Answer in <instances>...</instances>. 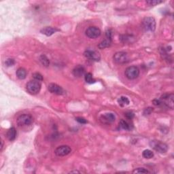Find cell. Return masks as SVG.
Returning a JSON list of instances; mask_svg holds the SVG:
<instances>
[{
	"label": "cell",
	"mask_w": 174,
	"mask_h": 174,
	"mask_svg": "<svg viewBox=\"0 0 174 174\" xmlns=\"http://www.w3.org/2000/svg\"><path fill=\"white\" fill-rule=\"evenodd\" d=\"M41 89V84L40 81L36 80L29 81L27 84V90L31 95H36L38 94Z\"/></svg>",
	"instance_id": "cell-1"
},
{
	"label": "cell",
	"mask_w": 174,
	"mask_h": 174,
	"mask_svg": "<svg viewBox=\"0 0 174 174\" xmlns=\"http://www.w3.org/2000/svg\"><path fill=\"white\" fill-rule=\"evenodd\" d=\"M173 98V94H165L162 95L159 99L160 102H161V106H165L166 107L173 109L174 105Z\"/></svg>",
	"instance_id": "cell-2"
},
{
	"label": "cell",
	"mask_w": 174,
	"mask_h": 174,
	"mask_svg": "<svg viewBox=\"0 0 174 174\" xmlns=\"http://www.w3.org/2000/svg\"><path fill=\"white\" fill-rule=\"evenodd\" d=\"M142 26L145 31H154L156 29V21L153 17H145L142 21Z\"/></svg>",
	"instance_id": "cell-3"
},
{
	"label": "cell",
	"mask_w": 174,
	"mask_h": 174,
	"mask_svg": "<svg viewBox=\"0 0 174 174\" xmlns=\"http://www.w3.org/2000/svg\"><path fill=\"white\" fill-rule=\"evenodd\" d=\"M150 145L154 150H155L156 151H157L158 152L161 154L165 153L168 150L167 145L166 143L161 142V141L154 140V141H151Z\"/></svg>",
	"instance_id": "cell-4"
},
{
	"label": "cell",
	"mask_w": 174,
	"mask_h": 174,
	"mask_svg": "<svg viewBox=\"0 0 174 174\" xmlns=\"http://www.w3.org/2000/svg\"><path fill=\"white\" fill-rule=\"evenodd\" d=\"M18 125L20 127H25V126H28L31 125L33 122V117L30 114H21V116L18 117L17 120Z\"/></svg>",
	"instance_id": "cell-5"
},
{
	"label": "cell",
	"mask_w": 174,
	"mask_h": 174,
	"mask_svg": "<svg viewBox=\"0 0 174 174\" xmlns=\"http://www.w3.org/2000/svg\"><path fill=\"white\" fill-rule=\"evenodd\" d=\"M125 74L128 79L134 80L139 76V70L136 66H131L126 69Z\"/></svg>",
	"instance_id": "cell-6"
},
{
	"label": "cell",
	"mask_w": 174,
	"mask_h": 174,
	"mask_svg": "<svg viewBox=\"0 0 174 174\" xmlns=\"http://www.w3.org/2000/svg\"><path fill=\"white\" fill-rule=\"evenodd\" d=\"M71 152H72V148L67 145L58 146L54 150V153L58 157H65V156L68 155Z\"/></svg>",
	"instance_id": "cell-7"
},
{
	"label": "cell",
	"mask_w": 174,
	"mask_h": 174,
	"mask_svg": "<svg viewBox=\"0 0 174 174\" xmlns=\"http://www.w3.org/2000/svg\"><path fill=\"white\" fill-rule=\"evenodd\" d=\"M86 35L88 38L95 39L100 36L101 31L97 27H90L86 30Z\"/></svg>",
	"instance_id": "cell-8"
},
{
	"label": "cell",
	"mask_w": 174,
	"mask_h": 174,
	"mask_svg": "<svg viewBox=\"0 0 174 174\" xmlns=\"http://www.w3.org/2000/svg\"><path fill=\"white\" fill-rule=\"evenodd\" d=\"M128 54L125 52H118L114 55V60L117 63L122 64L128 61Z\"/></svg>",
	"instance_id": "cell-9"
},
{
	"label": "cell",
	"mask_w": 174,
	"mask_h": 174,
	"mask_svg": "<svg viewBox=\"0 0 174 174\" xmlns=\"http://www.w3.org/2000/svg\"><path fill=\"white\" fill-rule=\"evenodd\" d=\"M84 56L92 61H99L101 58L99 53L94 50H87L85 51Z\"/></svg>",
	"instance_id": "cell-10"
},
{
	"label": "cell",
	"mask_w": 174,
	"mask_h": 174,
	"mask_svg": "<svg viewBox=\"0 0 174 174\" xmlns=\"http://www.w3.org/2000/svg\"><path fill=\"white\" fill-rule=\"evenodd\" d=\"M116 117L112 113H106L103 114L100 117V120L102 123L104 124H110L114 122Z\"/></svg>",
	"instance_id": "cell-11"
},
{
	"label": "cell",
	"mask_w": 174,
	"mask_h": 174,
	"mask_svg": "<svg viewBox=\"0 0 174 174\" xmlns=\"http://www.w3.org/2000/svg\"><path fill=\"white\" fill-rule=\"evenodd\" d=\"M48 90L51 93L55 94V95H61L64 93V90L63 89V88H62L61 86H58V85L56 84H53V83H52V84H50L48 85Z\"/></svg>",
	"instance_id": "cell-12"
},
{
	"label": "cell",
	"mask_w": 174,
	"mask_h": 174,
	"mask_svg": "<svg viewBox=\"0 0 174 174\" xmlns=\"http://www.w3.org/2000/svg\"><path fill=\"white\" fill-rule=\"evenodd\" d=\"M73 74L75 77L80 78L82 76H85V69L82 65H78L73 70Z\"/></svg>",
	"instance_id": "cell-13"
},
{
	"label": "cell",
	"mask_w": 174,
	"mask_h": 174,
	"mask_svg": "<svg viewBox=\"0 0 174 174\" xmlns=\"http://www.w3.org/2000/svg\"><path fill=\"white\" fill-rule=\"evenodd\" d=\"M58 31V30L57 29L52 27H44L43 29H41L40 32L42 34L46 35V36H50V35L55 33Z\"/></svg>",
	"instance_id": "cell-14"
},
{
	"label": "cell",
	"mask_w": 174,
	"mask_h": 174,
	"mask_svg": "<svg viewBox=\"0 0 174 174\" xmlns=\"http://www.w3.org/2000/svg\"><path fill=\"white\" fill-rule=\"evenodd\" d=\"M7 138L10 140V141H13L16 139V137H17V131H16L15 128L12 127L6 133Z\"/></svg>",
	"instance_id": "cell-15"
},
{
	"label": "cell",
	"mask_w": 174,
	"mask_h": 174,
	"mask_svg": "<svg viewBox=\"0 0 174 174\" xmlns=\"http://www.w3.org/2000/svg\"><path fill=\"white\" fill-rule=\"evenodd\" d=\"M16 74H17L18 78L20 80H24L25 79L27 76V71L23 67H20V68L18 69Z\"/></svg>",
	"instance_id": "cell-16"
},
{
	"label": "cell",
	"mask_w": 174,
	"mask_h": 174,
	"mask_svg": "<svg viewBox=\"0 0 174 174\" xmlns=\"http://www.w3.org/2000/svg\"><path fill=\"white\" fill-rule=\"evenodd\" d=\"M111 42H112V39H109V38H106V39H105L104 40H103L102 42L99 44L98 47L100 49H104V48H107V47H109L110 46Z\"/></svg>",
	"instance_id": "cell-17"
},
{
	"label": "cell",
	"mask_w": 174,
	"mask_h": 174,
	"mask_svg": "<svg viewBox=\"0 0 174 174\" xmlns=\"http://www.w3.org/2000/svg\"><path fill=\"white\" fill-rule=\"evenodd\" d=\"M119 126L121 129H124V130H130L131 129V125L127 121L125 120H121L119 122Z\"/></svg>",
	"instance_id": "cell-18"
},
{
	"label": "cell",
	"mask_w": 174,
	"mask_h": 174,
	"mask_svg": "<svg viewBox=\"0 0 174 174\" xmlns=\"http://www.w3.org/2000/svg\"><path fill=\"white\" fill-rule=\"evenodd\" d=\"M118 103L120 106L124 107V106H127V105L129 104V99L126 97H120V98L118 99Z\"/></svg>",
	"instance_id": "cell-19"
},
{
	"label": "cell",
	"mask_w": 174,
	"mask_h": 174,
	"mask_svg": "<svg viewBox=\"0 0 174 174\" xmlns=\"http://www.w3.org/2000/svg\"><path fill=\"white\" fill-rule=\"evenodd\" d=\"M84 79L85 81L88 84H93V83L95 82V79L93 78V75H92L91 73H87V74H85Z\"/></svg>",
	"instance_id": "cell-20"
},
{
	"label": "cell",
	"mask_w": 174,
	"mask_h": 174,
	"mask_svg": "<svg viewBox=\"0 0 174 174\" xmlns=\"http://www.w3.org/2000/svg\"><path fill=\"white\" fill-rule=\"evenodd\" d=\"M142 156L144 159H150L154 157V153L150 150H145L142 152Z\"/></svg>",
	"instance_id": "cell-21"
},
{
	"label": "cell",
	"mask_w": 174,
	"mask_h": 174,
	"mask_svg": "<svg viewBox=\"0 0 174 174\" xmlns=\"http://www.w3.org/2000/svg\"><path fill=\"white\" fill-rule=\"evenodd\" d=\"M40 62H41V63H42V65H44V66L47 67V66H48V65H50L49 59L45 55H42V56H41L40 58Z\"/></svg>",
	"instance_id": "cell-22"
},
{
	"label": "cell",
	"mask_w": 174,
	"mask_h": 174,
	"mask_svg": "<svg viewBox=\"0 0 174 174\" xmlns=\"http://www.w3.org/2000/svg\"><path fill=\"white\" fill-rule=\"evenodd\" d=\"M150 173L148 170L145 169V168H137L133 171V173Z\"/></svg>",
	"instance_id": "cell-23"
},
{
	"label": "cell",
	"mask_w": 174,
	"mask_h": 174,
	"mask_svg": "<svg viewBox=\"0 0 174 174\" xmlns=\"http://www.w3.org/2000/svg\"><path fill=\"white\" fill-rule=\"evenodd\" d=\"M163 2V1H160V0H148V1H146V3L150 6H157V5Z\"/></svg>",
	"instance_id": "cell-24"
},
{
	"label": "cell",
	"mask_w": 174,
	"mask_h": 174,
	"mask_svg": "<svg viewBox=\"0 0 174 174\" xmlns=\"http://www.w3.org/2000/svg\"><path fill=\"white\" fill-rule=\"evenodd\" d=\"M33 78L34 80H36L38 81H42L43 80V76H42L40 73H34L33 74Z\"/></svg>",
	"instance_id": "cell-25"
},
{
	"label": "cell",
	"mask_w": 174,
	"mask_h": 174,
	"mask_svg": "<svg viewBox=\"0 0 174 174\" xmlns=\"http://www.w3.org/2000/svg\"><path fill=\"white\" fill-rule=\"evenodd\" d=\"M15 61L13 59V58H8V59H7L6 61V65L8 67L12 66V65H15Z\"/></svg>",
	"instance_id": "cell-26"
},
{
	"label": "cell",
	"mask_w": 174,
	"mask_h": 174,
	"mask_svg": "<svg viewBox=\"0 0 174 174\" xmlns=\"http://www.w3.org/2000/svg\"><path fill=\"white\" fill-rule=\"evenodd\" d=\"M76 121L78 122L80 124H86L87 123V120L86 119H84V118H82V117H77L76 118Z\"/></svg>",
	"instance_id": "cell-27"
},
{
	"label": "cell",
	"mask_w": 174,
	"mask_h": 174,
	"mask_svg": "<svg viewBox=\"0 0 174 174\" xmlns=\"http://www.w3.org/2000/svg\"><path fill=\"white\" fill-rule=\"evenodd\" d=\"M125 116H126V118H127V119H129V120H131V119L134 117V114L133 112H128L125 114Z\"/></svg>",
	"instance_id": "cell-28"
},
{
	"label": "cell",
	"mask_w": 174,
	"mask_h": 174,
	"mask_svg": "<svg viewBox=\"0 0 174 174\" xmlns=\"http://www.w3.org/2000/svg\"><path fill=\"white\" fill-rule=\"evenodd\" d=\"M153 111V108H145L144 112H143V114H144L145 115H149L150 114L151 112Z\"/></svg>",
	"instance_id": "cell-29"
},
{
	"label": "cell",
	"mask_w": 174,
	"mask_h": 174,
	"mask_svg": "<svg viewBox=\"0 0 174 174\" xmlns=\"http://www.w3.org/2000/svg\"><path fill=\"white\" fill-rule=\"evenodd\" d=\"M3 149V141H1V150H2Z\"/></svg>",
	"instance_id": "cell-30"
},
{
	"label": "cell",
	"mask_w": 174,
	"mask_h": 174,
	"mask_svg": "<svg viewBox=\"0 0 174 174\" xmlns=\"http://www.w3.org/2000/svg\"><path fill=\"white\" fill-rule=\"evenodd\" d=\"M70 173H79V171H71Z\"/></svg>",
	"instance_id": "cell-31"
}]
</instances>
